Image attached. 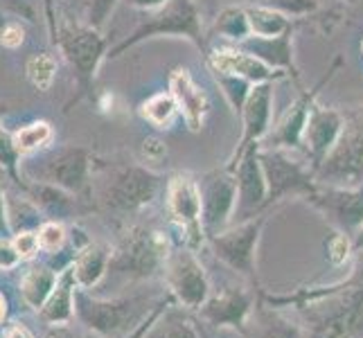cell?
Here are the masks:
<instances>
[{
    "label": "cell",
    "instance_id": "15",
    "mask_svg": "<svg viewBox=\"0 0 363 338\" xmlns=\"http://www.w3.org/2000/svg\"><path fill=\"white\" fill-rule=\"evenodd\" d=\"M233 198H235V185L233 181H215L210 185V190L203 198V217L208 225H217L223 223L230 215L233 208Z\"/></svg>",
    "mask_w": 363,
    "mask_h": 338
},
{
    "label": "cell",
    "instance_id": "27",
    "mask_svg": "<svg viewBox=\"0 0 363 338\" xmlns=\"http://www.w3.org/2000/svg\"><path fill=\"white\" fill-rule=\"evenodd\" d=\"M350 255V242L345 235H336L332 244H330V259L334 264H343Z\"/></svg>",
    "mask_w": 363,
    "mask_h": 338
},
{
    "label": "cell",
    "instance_id": "33",
    "mask_svg": "<svg viewBox=\"0 0 363 338\" xmlns=\"http://www.w3.org/2000/svg\"><path fill=\"white\" fill-rule=\"evenodd\" d=\"M131 5H138V7H154V5H160L162 0H127Z\"/></svg>",
    "mask_w": 363,
    "mask_h": 338
},
{
    "label": "cell",
    "instance_id": "23",
    "mask_svg": "<svg viewBox=\"0 0 363 338\" xmlns=\"http://www.w3.org/2000/svg\"><path fill=\"white\" fill-rule=\"evenodd\" d=\"M250 18V28H253L259 36H275L284 30V21L282 16L273 14V11H267V9H255L248 14Z\"/></svg>",
    "mask_w": 363,
    "mask_h": 338
},
{
    "label": "cell",
    "instance_id": "16",
    "mask_svg": "<svg viewBox=\"0 0 363 338\" xmlns=\"http://www.w3.org/2000/svg\"><path fill=\"white\" fill-rule=\"evenodd\" d=\"M143 338H201V334L196 332L192 320H187L179 311L172 309L167 316H158Z\"/></svg>",
    "mask_w": 363,
    "mask_h": 338
},
{
    "label": "cell",
    "instance_id": "5",
    "mask_svg": "<svg viewBox=\"0 0 363 338\" xmlns=\"http://www.w3.org/2000/svg\"><path fill=\"white\" fill-rule=\"evenodd\" d=\"M169 212L174 221L187 232L192 244L201 242V217H203V198L194 181L187 176L174 179L169 185Z\"/></svg>",
    "mask_w": 363,
    "mask_h": 338
},
{
    "label": "cell",
    "instance_id": "4",
    "mask_svg": "<svg viewBox=\"0 0 363 338\" xmlns=\"http://www.w3.org/2000/svg\"><path fill=\"white\" fill-rule=\"evenodd\" d=\"M165 269L169 289L179 303L185 309H201L210 298V284L199 259L187 250H181L167 257Z\"/></svg>",
    "mask_w": 363,
    "mask_h": 338
},
{
    "label": "cell",
    "instance_id": "11",
    "mask_svg": "<svg viewBox=\"0 0 363 338\" xmlns=\"http://www.w3.org/2000/svg\"><path fill=\"white\" fill-rule=\"evenodd\" d=\"M74 289H77V282H74L72 269L68 266L66 271H61L57 286L45 300V305L39 309V318L45 325H66L74 316Z\"/></svg>",
    "mask_w": 363,
    "mask_h": 338
},
{
    "label": "cell",
    "instance_id": "12",
    "mask_svg": "<svg viewBox=\"0 0 363 338\" xmlns=\"http://www.w3.org/2000/svg\"><path fill=\"white\" fill-rule=\"evenodd\" d=\"M108 261L111 253L104 244H89L79 248V253L74 255V261L70 264L74 282H77L79 289H93L108 271Z\"/></svg>",
    "mask_w": 363,
    "mask_h": 338
},
{
    "label": "cell",
    "instance_id": "37",
    "mask_svg": "<svg viewBox=\"0 0 363 338\" xmlns=\"http://www.w3.org/2000/svg\"><path fill=\"white\" fill-rule=\"evenodd\" d=\"M70 3H77V0H70Z\"/></svg>",
    "mask_w": 363,
    "mask_h": 338
},
{
    "label": "cell",
    "instance_id": "10",
    "mask_svg": "<svg viewBox=\"0 0 363 338\" xmlns=\"http://www.w3.org/2000/svg\"><path fill=\"white\" fill-rule=\"evenodd\" d=\"M253 300L242 289L221 291L219 295H212L206 300L201 307V316L212 325H233V327H242Z\"/></svg>",
    "mask_w": 363,
    "mask_h": 338
},
{
    "label": "cell",
    "instance_id": "3",
    "mask_svg": "<svg viewBox=\"0 0 363 338\" xmlns=\"http://www.w3.org/2000/svg\"><path fill=\"white\" fill-rule=\"evenodd\" d=\"M167 257V242L158 232H133L111 255L108 271L129 280H140L154 275Z\"/></svg>",
    "mask_w": 363,
    "mask_h": 338
},
{
    "label": "cell",
    "instance_id": "20",
    "mask_svg": "<svg viewBox=\"0 0 363 338\" xmlns=\"http://www.w3.org/2000/svg\"><path fill=\"white\" fill-rule=\"evenodd\" d=\"M57 61L50 55H34L28 61V77L39 91H48L55 81Z\"/></svg>",
    "mask_w": 363,
    "mask_h": 338
},
{
    "label": "cell",
    "instance_id": "25",
    "mask_svg": "<svg viewBox=\"0 0 363 338\" xmlns=\"http://www.w3.org/2000/svg\"><path fill=\"white\" fill-rule=\"evenodd\" d=\"M11 244H14L16 253L21 259H32L36 257V253L41 250V244H39V235H34L32 230H21L11 237Z\"/></svg>",
    "mask_w": 363,
    "mask_h": 338
},
{
    "label": "cell",
    "instance_id": "28",
    "mask_svg": "<svg viewBox=\"0 0 363 338\" xmlns=\"http://www.w3.org/2000/svg\"><path fill=\"white\" fill-rule=\"evenodd\" d=\"M18 261H23V259L18 257L14 244L0 240V269H14Z\"/></svg>",
    "mask_w": 363,
    "mask_h": 338
},
{
    "label": "cell",
    "instance_id": "24",
    "mask_svg": "<svg viewBox=\"0 0 363 338\" xmlns=\"http://www.w3.org/2000/svg\"><path fill=\"white\" fill-rule=\"evenodd\" d=\"M39 244H41V250L45 253H57V250L64 248L66 244V228L57 221H48V223H41L39 225Z\"/></svg>",
    "mask_w": 363,
    "mask_h": 338
},
{
    "label": "cell",
    "instance_id": "2",
    "mask_svg": "<svg viewBox=\"0 0 363 338\" xmlns=\"http://www.w3.org/2000/svg\"><path fill=\"white\" fill-rule=\"evenodd\" d=\"M363 336V284L332 295L309 322L305 338H361Z\"/></svg>",
    "mask_w": 363,
    "mask_h": 338
},
{
    "label": "cell",
    "instance_id": "32",
    "mask_svg": "<svg viewBox=\"0 0 363 338\" xmlns=\"http://www.w3.org/2000/svg\"><path fill=\"white\" fill-rule=\"evenodd\" d=\"M9 230V219H7V208H5V194L3 187H0V232Z\"/></svg>",
    "mask_w": 363,
    "mask_h": 338
},
{
    "label": "cell",
    "instance_id": "19",
    "mask_svg": "<svg viewBox=\"0 0 363 338\" xmlns=\"http://www.w3.org/2000/svg\"><path fill=\"white\" fill-rule=\"evenodd\" d=\"M240 187H242V203H240L242 210H250L262 201V196H264V181H262L255 165H246L242 169Z\"/></svg>",
    "mask_w": 363,
    "mask_h": 338
},
{
    "label": "cell",
    "instance_id": "7",
    "mask_svg": "<svg viewBox=\"0 0 363 338\" xmlns=\"http://www.w3.org/2000/svg\"><path fill=\"white\" fill-rule=\"evenodd\" d=\"M57 41L82 77H91L97 59L102 55V39L97 36V32L91 28H64L59 32Z\"/></svg>",
    "mask_w": 363,
    "mask_h": 338
},
{
    "label": "cell",
    "instance_id": "30",
    "mask_svg": "<svg viewBox=\"0 0 363 338\" xmlns=\"http://www.w3.org/2000/svg\"><path fill=\"white\" fill-rule=\"evenodd\" d=\"M3 338H36V336L30 332V327H25L23 322H11L3 332Z\"/></svg>",
    "mask_w": 363,
    "mask_h": 338
},
{
    "label": "cell",
    "instance_id": "29",
    "mask_svg": "<svg viewBox=\"0 0 363 338\" xmlns=\"http://www.w3.org/2000/svg\"><path fill=\"white\" fill-rule=\"evenodd\" d=\"M111 3H113V0H95L93 7H91V23H93V25H99V23L104 21V16H106V11H108Z\"/></svg>",
    "mask_w": 363,
    "mask_h": 338
},
{
    "label": "cell",
    "instance_id": "35",
    "mask_svg": "<svg viewBox=\"0 0 363 338\" xmlns=\"http://www.w3.org/2000/svg\"><path fill=\"white\" fill-rule=\"evenodd\" d=\"M363 246V230L359 232V240H357V248H361Z\"/></svg>",
    "mask_w": 363,
    "mask_h": 338
},
{
    "label": "cell",
    "instance_id": "1",
    "mask_svg": "<svg viewBox=\"0 0 363 338\" xmlns=\"http://www.w3.org/2000/svg\"><path fill=\"white\" fill-rule=\"evenodd\" d=\"M152 300L145 295H127L102 300L93 298L89 289H74V316L84 327H89L99 338H127L154 314L149 307Z\"/></svg>",
    "mask_w": 363,
    "mask_h": 338
},
{
    "label": "cell",
    "instance_id": "13",
    "mask_svg": "<svg viewBox=\"0 0 363 338\" xmlns=\"http://www.w3.org/2000/svg\"><path fill=\"white\" fill-rule=\"evenodd\" d=\"M172 97L177 106L183 111V116L187 120L192 129H199L201 127V120L206 116V95L201 93V89L190 79V74L185 70H179L174 72L172 77Z\"/></svg>",
    "mask_w": 363,
    "mask_h": 338
},
{
    "label": "cell",
    "instance_id": "34",
    "mask_svg": "<svg viewBox=\"0 0 363 338\" xmlns=\"http://www.w3.org/2000/svg\"><path fill=\"white\" fill-rule=\"evenodd\" d=\"M5 318H7V300L3 293H0V325L5 322Z\"/></svg>",
    "mask_w": 363,
    "mask_h": 338
},
{
    "label": "cell",
    "instance_id": "36",
    "mask_svg": "<svg viewBox=\"0 0 363 338\" xmlns=\"http://www.w3.org/2000/svg\"><path fill=\"white\" fill-rule=\"evenodd\" d=\"M50 3H52V0H45V5H48V11H50V23H52V9H50Z\"/></svg>",
    "mask_w": 363,
    "mask_h": 338
},
{
    "label": "cell",
    "instance_id": "22",
    "mask_svg": "<svg viewBox=\"0 0 363 338\" xmlns=\"http://www.w3.org/2000/svg\"><path fill=\"white\" fill-rule=\"evenodd\" d=\"M250 338H303V334H300V329L289 320L269 318L257 325Z\"/></svg>",
    "mask_w": 363,
    "mask_h": 338
},
{
    "label": "cell",
    "instance_id": "21",
    "mask_svg": "<svg viewBox=\"0 0 363 338\" xmlns=\"http://www.w3.org/2000/svg\"><path fill=\"white\" fill-rule=\"evenodd\" d=\"M174 111H177V102H174V97L156 95L143 106V116L152 124H156V127H162V124H167L172 120Z\"/></svg>",
    "mask_w": 363,
    "mask_h": 338
},
{
    "label": "cell",
    "instance_id": "26",
    "mask_svg": "<svg viewBox=\"0 0 363 338\" xmlns=\"http://www.w3.org/2000/svg\"><path fill=\"white\" fill-rule=\"evenodd\" d=\"M25 39V32L18 23H9L3 28V32H0V43H3L5 47H18Z\"/></svg>",
    "mask_w": 363,
    "mask_h": 338
},
{
    "label": "cell",
    "instance_id": "6",
    "mask_svg": "<svg viewBox=\"0 0 363 338\" xmlns=\"http://www.w3.org/2000/svg\"><path fill=\"white\" fill-rule=\"evenodd\" d=\"M262 221L246 223L233 232L215 237L217 257L223 259L233 271H240L244 275H253L255 269V242L259 237Z\"/></svg>",
    "mask_w": 363,
    "mask_h": 338
},
{
    "label": "cell",
    "instance_id": "31",
    "mask_svg": "<svg viewBox=\"0 0 363 338\" xmlns=\"http://www.w3.org/2000/svg\"><path fill=\"white\" fill-rule=\"evenodd\" d=\"M43 338H77V336H74L66 325H50L43 334Z\"/></svg>",
    "mask_w": 363,
    "mask_h": 338
},
{
    "label": "cell",
    "instance_id": "9",
    "mask_svg": "<svg viewBox=\"0 0 363 338\" xmlns=\"http://www.w3.org/2000/svg\"><path fill=\"white\" fill-rule=\"evenodd\" d=\"M156 181L143 169H127L116 179L108 192V203L118 210H135L143 208L154 198Z\"/></svg>",
    "mask_w": 363,
    "mask_h": 338
},
{
    "label": "cell",
    "instance_id": "17",
    "mask_svg": "<svg viewBox=\"0 0 363 338\" xmlns=\"http://www.w3.org/2000/svg\"><path fill=\"white\" fill-rule=\"evenodd\" d=\"M215 64L219 70L223 72H230V74H240V77L246 79H267L269 77V68L257 61L255 57H246V55H235V52H223L217 55Z\"/></svg>",
    "mask_w": 363,
    "mask_h": 338
},
{
    "label": "cell",
    "instance_id": "18",
    "mask_svg": "<svg viewBox=\"0 0 363 338\" xmlns=\"http://www.w3.org/2000/svg\"><path fill=\"white\" fill-rule=\"evenodd\" d=\"M50 140H52V129H50L48 122H32L11 135V142H14L18 156L36 152V149H41Z\"/></svg>",
    "mask_w": 363,
    "mask_h": 338
},
{
    "label": "cell",
    "instance_id": "8",
    "mask_svg": "<svg viewBox=\"0 0 363 338\" xmlns=\"http://www.w3.org/2000/svg\"><path fill=\"white\" fill-rule=\"evenodd\" d=\"M43 179L45 181L41 183L57 185L61 190L79 192L86 185V179H89V160H86V154L79 152V149L59 152L45 162Z\"/></svg>",
    "mask_w": 363,
    "mask_h": 338
},
{
    "label": "cell",
    "instance_id": "14",
    "mask_svg": "<svg viewBox=\"0 0 363 338\" xmlns=\"http://www.w3.org/2000/svg\"><path fill=\"white\" fill-rule=\"evenodd\" d=\"M57 280H59L57 269L48 264L32 266L30 271H25V275L21 278V284H18L21 300L39 314V309L45 305V300L57 286Z\"/></svg>",
    "mask_w": 363,
    "mask_h": 338
}]
</instances>
